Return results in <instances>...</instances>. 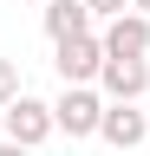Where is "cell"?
Returning a JSON list of instances; mask_svg holds the SVG:
<instances>
[{"label": "cell", "instance_id": "3957f363", "mask_svg": "<svg viewBox=\"0 0 150 156\" xmlns=\"http://www.w3.org/2000/svg\"><path fill=\"white\" fill-rule=\"evenodd\" d=\"M98 91L111 98V104H137V98L150 91V58H104Z\"/></svg>", "mask_w": 150, "mask_h": 156}, {"label": "cell", "instance_id": "8992f818", "mask_svg": "<svg viewBox=\"0 0 150 156\" xmlns=\"http://www.w3.org/2000/svg\"><path fill=\"white\" fill-rule=\"evenodd\" d=\"M150 52V20L144 13H118L104 26V58H144Z\"/></svg>", "mask_w": 150, "mask_h": 156}, {"label": "cell", "instance_id": "7a4b0ae2", "mask_svg": "<svg viewBox=\"0 0 150 156\" xmlns=\"http://www.w3.org/2000/svg\"><path fill=\"white\" fill-rule=\"evenodd\" d=\"M0 124H7V143L39 150L46 136H52V104H39V98H13V104L0 111Z\"/></svg>", "mask_w": 150, "mask_h": 156}, {"label": "cell", "instance_id": "5b68a950", "mask_svg": "<svg viewBox=\"0 0 150 156\" xmlns=\"http://www.w3.org/2000/svg\"><path fill=\"white\" fill-rule=\"evenodd\" d=\"M98 136H104L111 150H137L144 136H150V111H137V104H104Z\"/></svg>", "mask_w": 150, "mask_h": 156}, {"label": "cell", "instance_id": "277c9868", "mask_svg": "<svg viewBox=\"0 0 150 156\" xmlns=\"http://www.w3.org/2000/svg\"><path fill=\"white\" fill-rule=\"evenodd\" d=\"M52 65H59V78H65V85H91V78H98L104 72V39H65V46L59 52H52Z\"/></svg>", "mask_w": 150, "mask_h": 156}, {"label": "cell", "instance_id": "7c38bea8", "mask_svg": "<svg viewBox=\"0 0 150 156\" xmlns=\"http://www.w3.org/2000/svg\"><path fill=\"white\" fill-rule=\"evenodd\" d=\"M39 7H52V0H39Z\"/></svg>", "mask_w": 150, "mask_h": 156}, {"label": "cell", "instance_id": "52a82bcc", "mask_svg": "<svg viewBox=\"0 0 150 156\" xmlns=\"http://www.w3.org/2000/svg\"><path fill=\"white\" fill-rule=\"evenodd\" d=\"M46 33H52V46H65V39H85V33H91L85 0H52V7H46Z\"/></svg>", "mask_w": 150, "mask_h": 156}, {"label": "cell", "instance_id": "9c48e42d", "mask_svg": "<svg viewBox=\"0 0 150 156\" xmlns=\"http://www.w3.org/2000/svg\"><path fill=\"white\" fill-rule=\"evenodd\" d=\"M85 13L91 20H118V13H130V0H85Z\"/></svg>", "mask_w": 150, "mask_h": 156}, {"label": "cell", "instance_id": "30bf717a", "mask_svg": "<svg viewBox=\"0 0 150 156\" xmlns=\"http://www.w3.org/2000/svg\"><path fill=\"white\" fill-rule=\"evenodd\" d=\"M0 156H33V150H20V143H0Z\"/></svg>", "mask_w": 150, "mask_h": 156}, {"label": "cell", "instance_id": "6da1fadb", "mask_svg": "<svg viewBox=\"0 0 150 156\" xmlns=\"http://www.w3.org/2000/svg\"><path fill=\"white\" fill-rule=\"evenodd\" d=\"M98 124H104V98L91 91V85H65L59 104H52V130H65V136H91Z\"/></svg>", "mask_w": 150, "mask_h": 156}, {"label": "cell", "instance_id": "8fae6325", "mask_svg": "<svg viewBox=\"0 0 150 156\" xmlns=\"http://www.w3.org/2000/svg\"><path fill=\"white\" fill-rule=\"evenodd\" d=\"M130 7H137V13H144V20H150V0H130Z\"/></svg>", "mask_w": 150, "mask_h": 156}, {"label": "cell", "instance_id": "ba28073f", "mask_svg": "<svg viewBox=\"0 0 150 156\" xmlns=\"http://www.w3.org/2000/svg\"><path fill=\"white\" fill-rule=\"evenodd\" d=\"M13 98H26V91H20V65H13V58H0V111H7Z\"/></svg>", "mask_w": 150, "mask_h": 156}]
</instances>
